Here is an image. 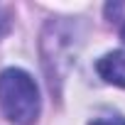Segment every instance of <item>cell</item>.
<instances>
[{
    "label": "cell",
    "instance_id": "cell-2",
    "mask_svg": "<svg viewBox=\"0 0 125 125\" xmlns=\"http://www.w3.org/2000/svg\"><path fill=\"white\" fill-rule=\"evenodd\" d=\"M71 39H74V27L69 22H49L47 30H44V42L42 44H54L52 54H44V66L49 71V83L54 88V81H59L61 71H59V56H66L64 54V47H71Z\"/></svg>",
    "mask_w": 125,
    "mask_h": 125
},
{
    "label": "cell",
    "instance_id": "cell-5",
    "mask_svg": "<svg viewBox=\"0 0 125 125\" xmlns=\"http://www.w3.org/2000/svg\"><path fill=\"white\" fill-rule=\"evenodd\" d=\"M8 30H10V15H8L5 8H0V37H3Z\"/></svg>",
    "mask_w": 125,
    "mask_h": 125
},
{
    "label": "cell",
    "instance_id": "cell-1",
    "mask_svg": "<svg viewBox=\"0 0 125 125\" xmlns=\"http://www.w3.org/2000/svg\"><path fill=\"white\" fill-rule=\"evenodd\" d=\"M0 108L15 125H32L39 118V88L22 69H5L0 74Z\"/></svg>",
    "mask_w": 125,
    "mask_h": 125
},
{
    "label": "cell",
    "instance_id": "cell-3",
    "mask_svg": "<svg viewBox=\"0 0 125 125\" xmlns=\"http://www.w3.org/2000/svg\"><path fill=\"white\" fill-rule=\"evenodd\" d=\"M96 71L105 83L125 88V52L118 49V52H108L105 56H101L96 61Z\"/></svg>",
    "mask_w": 125,
    "mask_h": 125
},
{
    "label": "cell",
    "instance_id": "cell-4",
    "mask_svg": "<svg viewBox=\"0 0 125 125\" xmlns=\"http://www.w3.org/2000/svg\"><path fill=\"white\" fill-rule=\"evenodd\" d=\"M88 125H125V118H120V115H105V118L91 120Z\"/></svg>",
    "mask_w": 125,
    "mask_h": 125
}]
</instances>
